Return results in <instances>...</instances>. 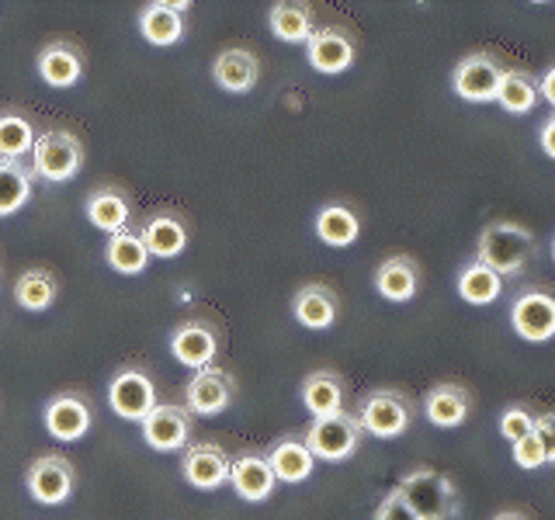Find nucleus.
<instances>
[{
	"instance_id": "30",
	"label": "nucleus",
	"mask_w": 555,
	"mask_h": 520,
	"mask_svg": "<svg viewBox=\"0 0 555 520\" xmlns=\"http://www.w3.org/2000/svg\"><path fill=\"white\" fill-rule=\"evenodd\" d=\"M31 178L35 173L25 164L0 160V219L14 216L31 198Z\"/></svg>"
},
{
	"instance_id": "19",
	"label": "nucleus",
	"mask_w": 555,
	"mask_h": 520,
	"mask_svg": "<svg viewBox=\"0 0 555 520\" xmlns=\"http://www.w3.org/2000/svg\"><path fill=\"white\" fill-rule=\"evenodd\" d=\"M139 239H143V247H146L150 257L170 260V257L184 253V247H188V230H184V222L173 216V212H156V216L146 219Z\"/></svg>"
},
{
	"instance_id": "16",
	"label": "nucleus",
	"mask_w": 555,
	"mask_h": 520,
	"mask_svg": "<svg viewBox=\"0 0 555 520\" xmlns=\"http://www.w3.org/2000/svg\"><path fill=\"white\" fill-rule=\"evenodd\" d=\"M46 430L56 441H80L91 430V406L80 395H56L46 406Z\"/></svg>"
},
{
	"instance_id": "17",
	"label": "nucleus",
	"mask_w": 555,
	"mask_h": 520,
	"mask_svg": "<svg viewBox=\"0 0 555 520\" xmlns=\"http://www.w3.org/2000/svg\"><path fill=\"white\" fill-rule=\"evenodd\" d=\"M87 212V222L94 225L101 233H126L129 230V219H132V205L126 198V191L121 187H98L91 198L83 205Z\"/></svg>"
},
{
	"instance_id": "1",
	"label": "nucleus",
	"mask_w": 555,
	"mask_h": 520,
	"mask_svg": "<svg viewBox=\"0 0 555 520\" xmlns=\"http://www.w3.org/2000/svg\"><path fill=\"white\" fill-rule=\"evenodd\" d=\"M534 250V236L531 230H525L520 222L511 219H496L479 233L476 243V264L490 268L500 282L503 277H517L528 268V257Z\"/></svg>"
},
{
	"instance_id": "21",
	"label": "nucleus",
	"mask_w": 555,
	"mask_h": 520,
	"mask_svg": "<svg viewBox=\"0 0 555 520\" xmlns=\"http://www.w3.org/2000/svg\"><path fill=\"white\" fill-rule=\"evenodd\" d=\"M39 77L56 87V91H66L83 77V56L77 46L69 42H52L39 52Z\"/></svg>"
},
{
	"instance_id": "41",
	"label": "nucleus",
	"mask_w": 555,
	"mask_h": 520,
	"mask_svg": "<svg viewBox=\"0 0 555 520\" xmlns=\"http://www.w3.org/2000/svg\"><path fill=\"white\" fill-rule=\"evenodd\" d=\"M493 520H528L525 514H517V510H507V514H496Z\"/></svg>"
},
{
	"instance_id": "26",
	"label": "nucleus",
	"mask_w": 555,
	"mask_h": 520,
	"mask_svg": "<svg viewBox=\"0 0 555 520\" xmlns=\"http://www.w3.org/2000/svg\"><path fill=\"white\" fill-rule=\"evenodd\" d=\"M361 233V219L351 205H344V202H330L320 208V216H317V236L326 243V247H334V250H344V247H351V243L358 239Z\"/></svg>"
},
{
	"instance_id": "12",
	"label": "nucleus",
	"mask_w": 555,
	"mask_h": 520,
	"mask_svg": "<svg viewBox=\"0 0 555 520\" xmlns=\"http://www.w3.org/2000/svg\"><path fill=\"white\" fill-rule=\"evenodd\" d=\"M473 413V395L459 381H438L427 395H424V416L441 430H455L468 420Z\"/></svg>"
},
{
	"instance_id": "13",
	"label": "nucleus",
	"mask_w": 555,
	"mask_h": 520,
	"mask_svg": "<svg viewBox=\"0 0 555 520\" xmlns=\"http://www.w3.org/2000/svg\"><path fill=\"white\" fill-rule=\"evenodd\" d=\"M184 410L191 416H219L225 406L233 403V381L230 375H222L216 368H205L188 381L184 389Z\"/></svg>"
},
{
	"instance_id": "18",
	"label": "nucleus",
	"mask_w": 555,
	"mask_h": 520,
	"mask_svg": "<svg viewBox=\"0 0 555 520\" xmlns=\"http://www.w3.org/2000/svg\"><path fill=\"white\" fill-rule=\"evenodd\" d=\"M421 285V271H416V260L406 253H396L389 260H382L375 271V291L389 302H410Z\"/></svg>"
},
{
	"instance_id": "5",
	"label": "nucleus",
	"mask_w": 555,
	"mask_h": 520,
	"mask_svg": "<svg viewBox=\"0 0 555 520\" xmlns=\"http://www.w3.org/2000/svg\"><path fill=\"white\" fill-rule=\"evenodd\" d=\"M361 424L354 413H334V416H320V420H312L309 430H306V447L312 451V458H323V461H344L351 458L358 444H361Z\"/></svg>"
},
{
	"instance_id": "38",
	"label": "nucleus",
	"mask_w": 555,
	"mask_h": 520,
	"mask_svg": "<svg viewBox=\"0 0 555 520\" xmlns=\"http://www.w3.org/2000/svg\"><path fill=\"white\" fill-rule=\"evenodd\" d=\"M534 433H538V438H542V444H545V458H548V465H555V410L538 413Z\"/></svg>"
},
{
	"instance_id": "36",
	"label": "nucleus",
	"mask_w": 555,
	"mask_h": 520,
	"mask_svg": "<svg viewBox=\"0 0 555 520\" xmlns=\"http://www.w3.org/2000/svg\"><path fill=\"white\" fill-rule=\"evenodd\" d=\"M511 455H514L517 468H525V472H534V468L548 465V458H545V444H542V438H538L534 430L511 444Z\"/></svg>"
},
{
	"instance_id": "42",
	"label": "nucleus",
	"mask_w": 555,
	"mask_h": 520,
	"mask_svg": "<svg viewBox=\"0 0 555 520\" xmlns=\"http://www.w3.org/2000/svg\"><path fill=\"white\" fill-rule=\"evenodd\" d=\"M552 257H555V243H552Z\"/></svg>"
},
{
	"instance_id": "39",
	"label": "nucleus",
	"mask_w": 555,
	"mask_h": 520,
	"mask_svg": "<svg viewBox=\"0 0 555 520\" xmlns=\"http://www.w3.org/2000/svg\"><path fill=\"white\" fill-rule=\"evenodd\" d=\"M538 146H542V153L548 156V160H555V115L542 126V132H538Z\"/></svg>"
},
{
	"instance_id": "24",
	"label": "nucleus",
	"mask_w": 555,
	"mask_h": 520,
	"mask_svg": "<svg viewBox=\"0 0 555 520\" xmlns=\"http://www.w3.org/2000/svg\"><path fill=\"white\" fill-rule=\"evenodd\" d=\"M268 465L274 472V482H306L312 468H317V458H312L302 438H282L271 447Z\"/></svg>"
},
{
	"instance_id": "4",
	"label": "nucleus",
	"mask_w": 555,
	"mask_h": 520,
	"mask_svg": "<svg viewBox=\"0 0 555 520\" xmlns=\"http://www.w3.org/2000/svg\"><path fill=\"white\" fill-rule=\"evenodd\" d=\"M364 433H372L378 441H392L413 424V403L410 395L399 389H375L361 399V410L354 413Z\"/></svg>"
},
{
	"instance_id": "25",
	"label": "nucleus",
	"mask_w": 555,
	"mask_h": 520,
	"mask_svg": "<svg viewBox=\"0 0 555 520\" xmlns=\"http://www.w3.org/2000/svg\"><path fill=\"white\" fill-rule=\"evenodd\" d=\"M188 4H150L139 14V35L153 46H173L184 35Z\"/></svg>"
},
{
	"instance_id": "31",
	"label": "nucleus",
	"mask_w": 555,
	"mask_h": 520,
	"mask_svg": "<svg viewBox=\"0 0 555 520\" xmlns=\"http://www.w3.org/2000/svg\"><path fill=\"white\" fill-rule=\"evenodd\" d=\"M503 291V282L482 264H465L459 271V295L468 306H493Z\"/></svg>"
},
{
	"instance_id": "22",
	"label": "nucleus",
	"mask_w": 555,
	"mask_h": 520,
	"mask_svg": "<svg viewBox=\"0 0 555 520\" xmlns=\"http://www.w3.org/2000/svg\"><path fill=\"white\" fill-rule=\"evenodd\" d=\"M212 77L222 91L247 94V91H254V83L260 77V63L250 49H225V52H219V60L212 66Z\"/></svg>"
},
{
	"instance_id": "35",
	"label": "nucleus",
	"mask_w": 555,
	"mask_h": 520,
	"mask_svg": "<svg viewBox=\"0 0 555 520\" xmlns=\"http://www.w3.org/2000/svg\"><path fill=\"white\" fill-rule=\"evenodd\" d=\"M534 420H538V413H534L531 406H525V403H511L507 410L500 413V433L514 444V441L525 438V433L534 430Z\"/></svg>"
},
{
	"instance_id": "6",
	"label": "nucleus",
	"mask_w": 555,
	"mask_h": 520,
	"mask_svg": "<svg viewBox=\"0 0 555 520\" xmlns=\"http://www.w3.org/2000/svg\"><path fill=\"white\" fill-rule=\"evenodd\" d=\"M503 66L496 52H468V56L455 66L451 74V91H455L462 101H473V104H486V101H496L500 91V80H503Z\"/></svg>"
},
{
	"instance_id": "9",
	"label": "nucleus",
	"mask_w": 555,
	"mask_h": 520,
	"mask_svg": "<svg viewBox=\"0 0 555 520\" xmlns=\"http://www.w3.org/2000/svg\"><path fill=\"white\" fill-rule=\"evenodd\" d=\"M108 406L121 420H146V413L156 406V389L146 372L139 368H121L108 381Z\"/></svg>"
},
{
	"instance_id": "15",
	"label": "nucleus",
	"mask_w": 555,
	"mask_h": 520,
	"mask_svg": "<svg viewBox=\"0 0 555 520\" xmlns=\"http://www.w3.org/2000/svg\"><path fill=\"white\" fill-rule=\"evenodd\" d=\"M216 351H219V340L205 323H184L173 329V337H170V354L178 358L184 368L205 372L208 364H212Z\"/></svg>"
},
{
	"instance_id": "32",
	"label": "nucleus",
	"mask_w": 555,
	"mask_h": 520,
	"mask_svg": "<svg viewBox=\"0 0 555 520\" xmlns=\"http://www.w3.org/2000/svg\"><path fill=\"white\" fill-rule=\"evenodd\" d=\"M104 260L118 271V274H143L146 264H150V253L143 247V239L139 233H115L108 239V250H104Z\"/></svg>"
},
{
	"instance_id": "33",
	"label": "nucleus",
	"mask_w": 555,
	"mask_h": 520,
	"mask_svg": "<svg viewBox=\"0 0 555 520\" xmlns=\"http://www.w3.org/2000/svg\"><path fill=\"white\" fill-rule=\"evenodd\" d=\"M35 146V129L25 115L4 112L0 115V160H14L22 164V156L31 153Z\"/></svg>"
},
{
	"instance_id": "10",
	"label": "nucleus",
	"mask_w": 555,
	"mask_h": 520,
	"mask_svg": "<svg viewBox=\"0 0 555 520\" xmlns=\"http://www.w3.org/2000/svg\"><path fill=\"white\" fill-rule=\"evenodd\" d=\"M25 485L35 503H42V507H60V503H66L69 493H74V468H69V461L60 455H46L39 461H31Z\"/></svg>"
},
{
	"instance_id": "37",
	"label": "nucleus",
	"mask_w": 555,
	"mask_h": 520,
	"mask_svg": "<svg viewBox=\"0 0 555 520\" xmlns=\"http://www.w3.org/2000/svg\"><path fill=\"white\" fill-rule=\"evenodd\" d=\"M375 520H416V514L406 507V499L399 496V490H392L386 499L378 503V510H375Z\"/></svg>"
},
{
	"instance_id": "2",
	"label": "nucleus",
	"mask_w": 555,
	"mask_h": 520,
	"mask_svg": "<svg viewBox=\"0 0 555 520\" xmlns=\"http://www.w3.org/2000/svg\"><path fill=\"white\" fill-rule=\"evenodd\" d=\"M416 520H455L459 517V490L448 476L434 468H416L396 485Z\"/></svg>"
},
{
	"instance_id": "28",
	"label": "nucleus",
	"mask_w": 555,
	"mask_h": 520,
	"mask_svg": "<svg viewBox=\"0 0 555 520\" xmlns=\"http://www.w3.org/2000/svg\"><path fill=\"white\" fill-rule=\"evenodd\" d=\"M268 28L274 39L282 42H309V35L317 31L312 25V8L309 4H295V0H282L268 11Z\"/></svg>"
},
{
	"instance_id": "14",
	"label": "nucleus",
	"mask_w": 555,
	"mask_h": 520,
	"mask_svg": "<svg viewBox=\"0 0 555 520\" xmlns=\"http://www.w3.org/2000/svg\"><path fill=\"white\" fill-rule=\"evenodd\" d=\"M230 458L219 444H191L184 455V479L195 490H219L222 482H230Z\"/></svg>"
},
{
	"instance_id": "3",
	"label": "nucleus",
	"mask_w": 555,
	"mask_h": 520,
	"mask_svg": "<svg viewBox=\"0 0 555 520\" xmlns=\"http://www.w3.org/2000/svg\"><path fill=\"white\" fill-rule=\"evenodd\" d=\"M83 164L80 139L69 135L63 129H49L42 135H35L31 146V173L49 184H63L69 178H77V170Z\"/></svg>"
},
{
	"instance_id": "23",
	"label": "nucleus",
	"mask_w": 555,
	"mask_h": 520,
	"mask_svg": "<svg viewBox=\"0 0 555 520\" xmlns=\"http://www.w3.org/2000/svg\"><path fill=\"white\" fill-rule=\"evenodd\" d=\"M230 482L240 499L247 503H264L274 493V472L268 458L260 455H243L230 465Z\"/></svg>"
},
{
	"instance_id": "29",
	"label": "nucleus",
	"mask_w": 555,
	"mask_h": 520,
	"mask_svg": "<svg viewBox=\"0 0 555 520\" xmlns=\"http://www.w3.org/2000/svg\"><path fill=\"white\" fill-rule=\"evenodd\" d=\"M496 101L507 115H531L538 104V77L531 69H503Z\"/></svg>"
},
{
	"instance_id": "8",
	"label": "nucleus",
	"mask_w": 555,
	"mask_h": 520,
	"mask_svg": "<svg viewBox=\"0 0 555 520\" xmlns=\"http://www.w3.org/2000/svg\"><path fill=\"white\" fill-rule=\"evenodd\" d=\"M354 56H358V39L344 25H323L306 42V60L317 74H344V69H351Z\"/></svg>"
},
{
	"instance_id": "34",
	"label": "nucleus",
	"mask_w": 555,
	"mask_h": 520,
	"mask_svg": "<svg viewBox=\"0 0 555 520\" xmlns=\"http://www.w3.org/2000/svg\"><path fill=\"white\" fill-rule=\"evenodd\" d=\"M14 295H17V306L22 309L42 312L56 302V277H52L49 271H25L22 277H17Z\"/></svg>"
},
{
	"instance_id": "20",
	"label": "nucleus",
	"mask_w": 555,
	"mask_h": 520,
	"mask_svg": "<svg viewBox=\"0 0 555 520\" xmlns=\"http://www.w3.org/2000/svg\"><path fill=\"white\" fill-rule=\"evenodd\" d=\"M337 295L326 285H302L292 299V312L306 329H330L337 323Z\"/></svg>"
},
{
	"instance_id": "40",
	"label": "nucleus",
	"mask_w": 555,
	"mask_h": 520,
	"mask_svg": "<svg viewBox=\"0 0 555 520\" xmlns=\"http://www.w3.org/2000/svg\"><path fill=\"white\" fill-rule=\"evenodd\" d=\"M538 98H545L552 108H555V63L542 74V80H538Z\"/></svg>"
},
{
	"instance_id": "7",
	"label": "nucleus",
	"mask_w": 555,
	"mask_h": 520,
	"mask_svg": "<svg viewBox=\"0 0 555 520\" xmlns=\"http://www.w3.org/2000/svg\"><path fill=\"white\" fill-rule=\"evenodd\" d=\"M511 326L520 340L545 343L555 337V295L545 288H528L511 302Z\"/></svg>"
},
{
	"instance_id": "11",
	"label": "nucleus",
	"mask_w": 555,
	"mask_h": 520,
	"mask_svg": "<svg viewBox=\"0 0 555 520\" xmlns=\"http://www.w3.org/2000/svg\"><path fill=\"white\" fill-rule=\"evenodd\" d=\"M191 438V413L181 406L156 403L143 420V441L153 451H178Z\"/></svg>"
},
{
	"instance_id": "27",
	"label": "nucleus",
	"mask_w": 555,
	"mask_h": 520,
	"mask_svg": "<svg viewBox=\"0 0 555 520\" xmlns=\"http://www.w3.org/2000/svg\"><path fill=\"white\" fill-rule=\"evenodd\" d=\"M302 406L312 413V420L320 416H334L344 410V381L334 372H312L302 381Z\"/></svg>"
}]
</instances>
